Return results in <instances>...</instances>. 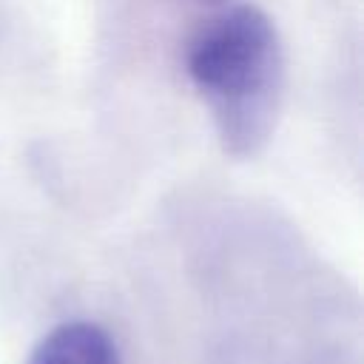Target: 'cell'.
<instances>
[{
  "instance_id": "6da1fadb",
  "label": "cell",
  "mask_w": 364,
  "mask_h": 364,
  "mask_svg": "<svg viewBox=\"0 0 364 364\" xmlns=\"http://www.w3.org/2000/svg\"><path fill=\"white\" fill-rule=\"evenodd\" d=\"M188 77L208 102L222 148L253 156L273 134L284 60L276 26L256 6H233L205 20L185 48Z\"/></svg>"
},
{
  "instance_id": "7a4b0ae2",
  "label": "cell",
  "mask_w": 364,
  "mask_h": 364,
  "mask_svg": "<svg viewBox=\"0 0 364 364\" xmlns=\"http://www.w3.org/2000/svg\"><path fill=\"white\" fill-rule=\"evenodd\" d=\"M28 364H122V355L100 324L65 321L37 341Z\"/></svg>"
}]
</instances>
